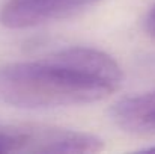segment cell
I'll return each mask as SVG.
<instances>
[{
  "instance_id": "1",
  "label": "cell",
  "mask_w": 155,
  "mask_h": 154,
  "mask_svg": "<svg viewBox=\"0 0 155 154\" xmlns=\"http://www.w3.org/2000/svg\"><path fill=\"white\" fill-rule=\"evenodd\" d=\"M122 82L107 53L71 47L0 68V101L23 109H50L100 101Z\"/></svg>"
},
{
  "instance_id": "2",
  "label": "cell",
  "mask_w": 155,
  "mask_h": 154,
  "mask_svg": "<svg viewBox=\"0 0 155 154\" xmlns=\"http://www.w3.org/2000/svg\"><path fill=\"white\" fill-rule=\"evenodd\" d=\"M103 142L89 133L41 124L0 125V153H97Z\"/></svg>"
},
{
  "instance_id": "3",
  "label": "cell",
  "mask_w": 155,
  "mask_h": 154,
  "mask_svg": "<svg viewBox=\"0 0 155 154\" xmlns=\"http://www.w3.org/2000/svg\"><path fill=\"white\" fill-rule=\"evenodd\" d=\"M98 0H8L0 11V23L9 29H27L62 20Z\"/></svg>"
},
{
  "instance_id": "4",
  "label": "cell",
  "mask_w": 155,
  "mask_h": 154,
  "mask_svg": "<svg viewBox=\"0 0 155 154\" xmlns=\"http://www.w3.org/2000/svg\"><path fill=\"white\" fill-rule=\"evenodd\" d=\"M111 118L125 132L155 135V89L117 101L111 107Z\"/></svg>"
},
{
  "instance_id": "5",
  "label": "cell",
  "mask_w": 155,
  "mask_h": 154,
  "mask_svg": "<svg viewBox=\"0 0 155 154\" xmlns=\"http://www.w3.org/2000/svg\"><path fill=\"white\" fill-rule=\"evenodd\" d=\"M146 29H148L149 35L155 38V6L152 8V11L149 12V15L146 18Z\"/></svg>"
},
{
  "instance_id": "6",
  "label": "cell",
  "mask_w": 155,
  "mask_h": 154,
  "mask_svg": "<svg viewBox=\"0 0 155 154\" xmlns=\"http://www.w3.org/2000/svg\"><path fill=\"white\" fill-rule=\"evenodd\" d=\"M143 151H149V153H152V151H154V153H155V147H149V148H145Z\"/></svg>"
}]
</instances>
